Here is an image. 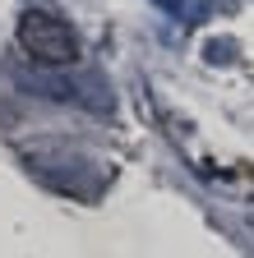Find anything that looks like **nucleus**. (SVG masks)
<instances>
[{"mask_svg":"<svg viewBox=\"0 0 254 258\" xmlns=\"http://www.w3.org/2000/svg\"><path fill=\"white\" fill-rule=\"evenodd\" d=\"M19 42H23L28 55L42 60V64H70L79 55L74 28L60 19V14H51V10H28L19 19Z\"/></svg>","mask_w":254,"mask_h":258,"instance_id":"f257e3e1","label":"nucleus"}]
</instances>
